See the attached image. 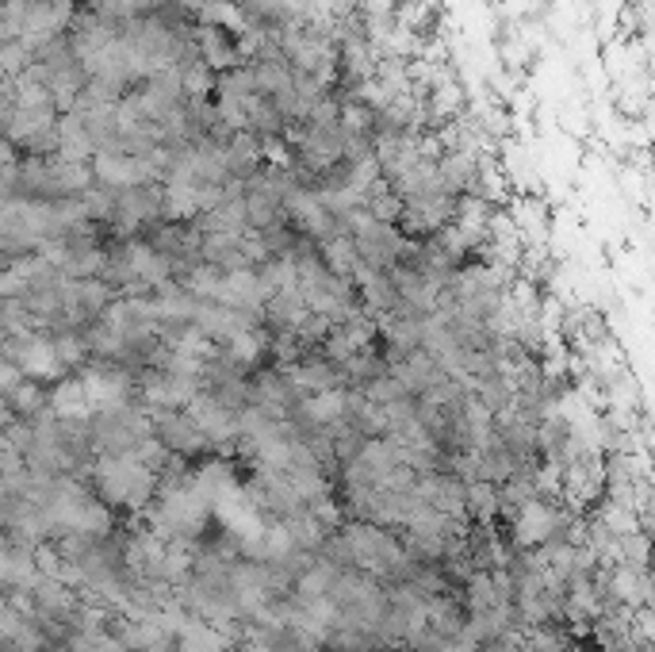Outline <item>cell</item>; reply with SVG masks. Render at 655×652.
Segmentation results:
<instances>
[{
  "label": "cell",
  "instance_id": "6da1fadb",
  "mask_svg": "<svg viewBox=\"0 0 655 652\" xmlns=\"http://www.w3.org/2000/svg\"><path fill=\"white\" fill-rule=\"evenodd\" d=\"M372 652H406V649H372Z\"/></svg>",
  "mask_w": 655,
  "mask_h": 652
}]
</instances>
